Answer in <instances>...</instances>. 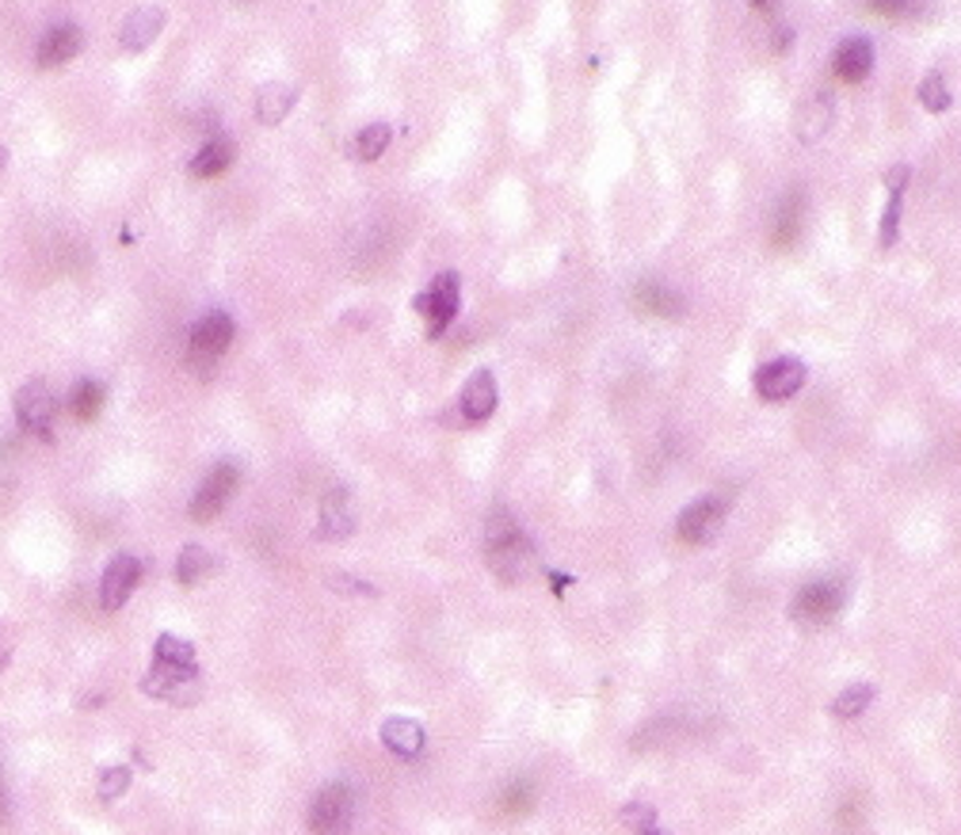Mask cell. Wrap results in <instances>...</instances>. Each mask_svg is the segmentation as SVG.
<instances>
[{"label": "cell", "instance_id": "obj_29", "mask_svg": "<svg viewBox=\"0 0 961 835\" xmlns=\"http://www.w3.org/2000/svg\"><path fill=\"white\" fill-rule=\"evenodd\" d=\"M531 806H534V790H531V783H511V786H503V794H500V813H503V816H526V813H531Z\"/></svg>", "mask_w": 961, "mask_h": 835}, {"label": "cell", "instance_id": "obj_38", "mask_svg": "<svg viewBox=\"0 0 961 835\" xmlns=\"http://www.w3.org/2000/svg\"><path fill=\"white\" fill-rule=\"evenodd\" d=\"M649 835H661V832H656V828H653V832H649Z\"/></svg>", "mask_w": 961, "mask_h": 835}, {"label": "cell", "instance_id": "obj_21", "mask_svg": "<svg viewBox=\"0 0 961 835\" xmlns=\"http://www.w3.org/2000/svg\"><path fill=\"white\" fill-rule=\"evenodd\" d=\"M317 535L329 538V542H344V538L355 535V512L352 500L344 492H329L321 500V523H317Z\"/></svg>", "mask_w": 961, "mask_h": 835}, {"label": "cell", "instance_id": "obj_30", "mask_svg": "<svg viewBox=\"0 0 961 835\" xmlns=\"http://www.w3.org/2000/svg\"><path fill=\"white\" fill-rule=\"evenodd\" d=\"M127 786H130V771L127 767H107V771H99V801H104V806H111V801H119L122 794H127Z\"/></svg>", "mask_w": 961, "mask_h": 835}, {"label": "cell", "instance_id": "obj_1", "mask_svg": "<svg viewBox=\"0 0 961 835\" xmlns=\"http://www.w3.org/2000/svg\"><path fill=\"white\" fill-rule=\"evenodd\" d=\"M485 561H488V569H493L496 576L503 580V584L519 580L534 564V542L523 535V527H519V523L511 520L503 508H496V512L488 515V527H485Z\"/></svg>", "mask_w": 961, "mask_h": 835}, {"label": "cell", "instance_id": "obj_15", "mask_svg": "<svg viewBox=\"0 0 961 835\" xmlns=\"http://www.w3.org/2000/svg\"><path fill=\"white\" fill-rule=\"evenodd\" d=\"M874 69V43L866 35H851L835 46V58H832V73L847 84L866 81Z\"/></svg>", "mask_w": 961, "mask_h": 835}, {"label": "cell", "instance_id": "obj_9", "mask_svg": "<svg viewBox=\"0 0 961 835\" xmlns=\"http://www.w3.org/2000/svg\"><path fill=\"white\" fill-rule=\"evenodd\" d=\"M721 527H725V500L721 497L695 500V504H687L676 520V535H679V542H687V546L714 542V538L721 535Z\"/></svg>", "mask_w": 961, "mask_h": 835}, {"label": "cell", "instance_id": "obj_17", "mask_svg": "<svg viewBox=\"0 0 961 835\" xmlns=\"http://www.w3.org/2000/svg\"><path fill=\"white\" fill-rule=\"evenodd\" d=\"M462 420L466 424H485L488 416L496 413V378L493 370H474L466 382V390H462Z\"/></svg>", "mask_w": 961, "mask_h": 835}, {"label": "cell", "instance_id": "obj_14", "mask_svg": "<svg viewBox=\"0 0 961 835\" xmlns=\"http://www.w3.org/2000/svg\"><path fill=\"white\" fill-rule=\"evenodd\" d=\"M81 46H84V31L76 27V23H54V27L38 38V58L35 61L43 69L69 65V61L81 53Z\"/></svg>", "mask_w": 961, "mask_h": 835}, {"label": "cell", "instance_id": "obj_18", "mask_svg": "<svg viewBox=\"0 0 961 835\" xmlns=\"http://www.w3.org/2000/svg\"><path fill=\"white\" fill-rule=\"evenodd\" d=\"M832 122H835V99L828 96V92H817V96L802 104V111H797L794 119V130L805 145H817L820 138L832 130Z\"/></svg>", "mask_w": 961, "mask_h": 835}, {"label": "cell", "instance_id": "obj_8", "mask_svg": "<svg viewBox=\"0 0 961 835\" xmlns=\"http://www.w3.org/2000/svg\"><path fill=\"white\" fill-rule=\"evenodd\" d=\"M240 485V469L234 466V462H218V466L211 469V474L203 477V485H199V492L191 497V520L195 523H211L222 515V508L234 500Z\"/></svg>", "mask_w": 961, "mask_h": 835}, {"label": "cell", "instance_id": "obj_13", "mask_svg": "<svg viewBox=\"0 0 961 835\" xmlns=\"http://www.w3.org/2000/svg\"><path fill=\"white\" fill-rule=\"evenodd\" d=\"M909 180H912L909 165H893L886 172L889 203H886V214H881V226H878V244H881V249H893L897 237H901V214H904V191H909Z\"/></svg>", "mask_w": 961, "mask_h": 835}, {"label": "cell", "instance_id": "obj_19", "mask_svg": "<svg viewBox=\"0 0 961 835\" xmlns=\"http://www.w3.org/2000/svg\"><path fill=\"white\" fill-rule=\"evenodd\" d=\"M237 160V145L234 138L226 134H211L203 145H199V153L191 157V176L195 180H214V176H222L229 165Z\"/></svg>", "mask_w": 961, "mask_h": 835}, {"label": "cell", "instance_id": "obj_31", "mask_svg": "<svg viewBox=\"0 0 961 835\" xmlns=\"http://www.w3.org/2000/svg\"><path fill=\"white\" fill-rule=\"evenodd\" d=\"M866 8L886 15V20H912V15H920L924 0H866Z\"/></svg>", "mask_w": 961, "mask_h": 835}, {"label": "cell", "instance_id": "obj_6", "mask_svg": "<svg viewBox=\"0 0 961 835\" xmlns=\"http://www.w3.org/2000/svg\"><path fill=\"white\" fill-rule=\"evenodd\" d=\"M54 408H58V401L43 378H31L15 390V420L31 439L54 443Z\"/></svg>", "mask_w": 961, "mask_h": 835}, {"label": "cell", "instance_id": "obj_27", "mask_svg": "<svg viewBox=\"0 0 961 835\" xmlns=\"http://www.w3.org/2000/svg\"><path fill=\"white\" fill-rule=\"evenodd\" d=\"M920 104H924V111H932V115H942L950 107L947 76H942L939 69H932V73L924 76V84H920Z\"/></svg>", "mask_w": 961, "mask_h": 835}, {"label": "cell", "instance_id": "obj_5", "mask_svg": "<svg viewBox=\"0 0 961 835\" xmlns=\"http://www.w3.org/2000/svg\"><path fill=\"white\" fill-rule=\"evenodd\" d=\"M355 824V790L347 783H332L309 806V835H347Z\"/></svg>", "mask_w": 961, "mask_h": 835}, {"label": "cell", "instance_id": "obj_24", "mask_svg": "<svg viewBox=\"0 0 961 835\" xmlns=\"http://www.w3.org/2000/svg\"><path fill=\"white\" fill-rule=\"evenodd\" d=\"M214 569H218V561H214L206 546H183L180 557H176V580L183 587L203 584L206 576H214Z\"/></svg>", "mask_w": 961, "mask_h": 835}, {"label": "cell", "instance_id": "obj_7", "mask_svg": "<svg viewBox=\"0 0 961 835\" xmlns=\"http://www.w3.org/2000/svg\"><path fill=\"white\" fill-rule=\"evenodd\" d=\"M416 313L428 321V332L431 336H443L447 329H451V321L459 317V306H462V278L454 272H443L436 275V283L428 286V290L416 294Z\"/></svg>", "mask_w": 961, "mask_h": 835}, {"label": "cell", "instance_id": "obj_25", "mask_svg": "<svg viewBox=\"0 0 961 835\" xmlns=\"http://www.w3.org/2000/svg\"><path fill=\"white\" fill-rule=\"evenodd\" d=\"M390 142H393V130L385 127V122H370L367 130H359V134H355V142H352V153H355V160H378L382 157L385 150H390Z\"/></svg>", "mask_w": 961, "mask_h": 835}, {"label": "cell", "instance_id": "obj_34", "mask_svg": "<svg viewBox=\"0 0 961 835\" xmlns=\"http://www.w3.org/2000/svg\"><path fill=\"white\" fill-rule=\"evenodd\" d=\"M549 584H554V587H557V595H561L565 587L572 584V576H561V572H549Z\"/></svg>", "mask_w": 961, "mask_h": 835}, {"label": "cell", "instance_id": "obj_26", "mask_svg": "<svg viewBox=\"0 0 961 835\" xmlns=\"http://www.w3.org/2000/svg\"><path fill=\"white\" fill-rule=\"evenodd\" d=\"M99 408H104V385L99 382H76L73 393H69V413L76 416L81 424L96 420Z\"/></svg>", "mask_w": 961, "mask_h": 835}, {"label": "cell", "instance_id": "obj_22", "mask_svg": "<svg viewBox=\"0 0 961 835\" xmlns=\"http://www.w3.org/2000/svg\"><path fill=\"white\" fill-rule=\"evenodd\" d=\"M633 306L649 317H661V321H672V317L684 313V298H679L672 286L653 283V278H649V283H638V290H633Z\"/></svg>", "mask_w": 961, "mask_h": 835}, {"label": "cell", "instance_id": "obj_20", "mask_svg": "<svg viewBox=\"0 0 961 835\" xmlns=\"http://www.w3.org/2000/svg\"><path fill=\"white\" fill-rule=\"evenodd\" d=\"M382 744L401 760H420L428 737H424V725L413 721V717H390L382 725Z\"/></svg>", "mask_w": 961, "mask_h": 835}, {"label": "cell", "instance_id": "obj_28", "mask_svg": "<svg viewBox=\"0 0 961 835\" xmlns=\"http://www.w3.org/2000/svg\"><path fill=\"white\" fill-rule=\"evenodd\" d=\"M870 699H874V687L855 683V687H847V691H843L840 699L832 702V714L840 717V721H851V717H858L866 706H870Z\"/></svg>", "mask_w": 961, "mask_h": 835}, {"label": "cell", "instance_id": "obj_23", "mask_svg": "<svg viewBox=\"0 0 961 835\" xmlns=\"http://www.w3.org/2000/svg\"><path fill=\"white\" fill-rule=\"evenodd\" d=\"M294 104H298L294 84H263L260 96H256V115H260L263 127H278L294 111Z\"/></svg>", "mask_w": 961, "mask_h": 835}, {"label": "cell", "instance_id": "obj_35", "mask_svg": "<svg viewBox=\"0 0 961 835\" xmlns=\"http://www.w3.org/2000/svg\"><path fill=\"white\" fill-rule=\"evenodd\" d=\"M4 165H8V153H4V145H0V172H4Z\"/></svg>", "mask_w": 961, "mask_h": 835}, {"label": "cell", "instance_id": "obj_12", "mask_svg": "<svg viewBox=\"0 0 961 835\" xmlns=\"http://www.w3.org/2000/svg\"><path fill=\"white\" fill-rule=\"evenodd\" d=\"M161 31H165V8H153V4L134 8L119 27V46L127 53H142L157 43Z\"/></svg>", "mask_w": 961, "mask_h": 835}, {"label": "cell", "instance_id": "obj_36", "mask_svg": "<svg viewBox=\"0 0 961 835\" xmlns=\"http://www.w3.org/2000/svg\"><path fill=\"white\" fill-rule=\"evenodd\" d=\"M751 8H771V0H751Z\"/></svg>", "mask_w": 961, "mask_h": 835}, {"label": "cell", "instance_id": "obj_33", "mask_svg": "<svg viewBox=\"0 0 961 835\" xmlns=\"http://www.w3.org/2000/svg\"><path fill=\"white\" fill-rule=\"evenodd\" d=\"M8 813H12V806H8V786L4 775H0V824H8Z\"/></svg>", "mask_w": 961, "mask_h": 835}, {"label": "cell", "instance_id": "obj_3", "mask_svg": "<svg viewBox=\"0 0 961 835\" xmlns=\"http://www.w3.org/2000/svg\"><path fill=\"white\" fill-rule=\"evenodd\" d=\"M234 344V317L229 313H206L203 321H195L188 336V367L195 378H211L218 370L222 355Z\"/></svg>", "mask_w": 961, "mask_h": 835}, {"label": "cell", "instance_id": "obj_4", "mask_svg": "<svg viewBox=\"0 0 961 835\" xmlns=\"http://www.w3.org/2000/svg\"><path fill=\"white\" fill-rule=\"evenodd\" d=\"M843 599H847V584H843V580H835V576L812 580V584H805L802 592L794 595V603H790V618H794L797 625L817 630V625L832 622V618L840 615Z\"/></svg>", "mask_w": 961, "mask_h": 835}, {"label": "cell", "instance_id": "obj_2", "mask_svg": "<svg viewBox=\"0 0 961 835\" xmlns=\"http://www.w3.org/2000/svg\"><path fill=\"white\" fill-rule=\"evenodd\" d=\"M195 687V648L176 633H161L153 645V671L145 676L150 699H176Z\"/></svg>", "mask_w": 961, "mask_h": 835}, {"label": "cell", "instance_id": "obj_11", "mask_svg": "<svg viewBox=\"0 0 961 835\" xmlns=\"http://www.w3.org/2000/svg\"><path fill=\"white\" fill-rule=\"evenodd\" d=\"M138 580H142V561L130 553H119L111 557V564L104 569V580H99V603H104L107 610H119L122 603L134 595Z\"/></svg>", "mask_w": 961, "mask_h": 835}, {"label": "cell", "instance_id": "obj_37", "mask_svg": "<svg viewBox=\"0 0 961 835\" xmlns=\"http://www.w3.org/2000/svg\"><path fill=\"white\" fill-rule=\"evenodd\" d=\"M0 668H4V648H0Z\"/></svg>", "mask_w": 961, "mask_h": 835}, {"label": "cell", "instance_id": "obj_16", "mask_svg": "<svg viewBox=\"0 0 961 835\" xmlns=\"http://www.w3.org/2000/svg\"><path fill=\"white\" fill-rule=\"evenodd\" d=\"M802 229H805V195L802 191H786L771 214L774 249H794V244L802 241Z\"/></svg>", "mask_w": 961, "mask_h": 835}, {"label": "cell", "instance_id": "obj_10", "mask_svg": "<svg viewBox=\"0 0 961 835\" xmlns=\"http://www.w3.org/2000/svg\"><path fill=\"white\" fill-rule=\"evenodd\" d=\"M805 385V362L802 359H790V355H782V359H771L767 367L756 370V393L759 401H771V405H779V401H790L797 390Z\"/></svg>", "mask_w": 961, "mask_h": 835}, {"label": "cell", "instance_id": "obj_32", "mask_svg": "<svg viewBox=\"0 0 961 835\" xmlns=\"http://www.w3.org/2000/svg\"><path fill=\"white\" fill-rule=\"evenodd\" d=\"M622 821H626V828H630L633 835H649V832L656 828V813H653V806H638V801L622 809Z\"/></svg>", "mask_w": 961, "mask_h": 835}]
</instances>
